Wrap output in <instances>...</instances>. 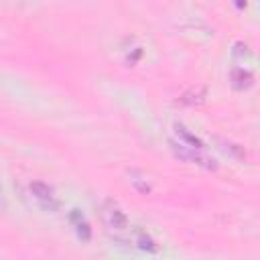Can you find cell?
Masks as SVG:
<instances>
[{
	"instance_id": "obj_1",
	"label": "cell",
	"mask_w": 260,
	"mask_h": 260,
	"mask_svg": "<svg viewBox=\"0 0 260 260\" xmlns=\"http://www.w3.org/2000/svg\"><path fill=\"white\" fill-rule=\"evenodd\" d=\"M169 146L173 150V154L181 160H187V162H193V165H199L207 171H217V162L215 158H211L205 148H193V146H187L183 142H177V140H169Z\"/></svg>"
},
{
	"instance_id": "obj_2",
	"label": "cell",
	"mask_w": 260,
	"mask_h": 260,
	"mask_svg": "<svg viewBox=\"0 0 260 260\" xmlns=\"http://www.w3.org/2000/svg\"><path fill=\"white\" fill-rule=\"evenodd\" d=\"M100 215H102V221L106 223L108 230H114V232H122L128 228V217L126 213L122 211V207L118 203H114L112 199L104 201L100 205Z\"/></svg>"
},
{
	"instance_id": "obj_3",
	"label": "cell",
	"mask_w": 260,
	"mask_h": 260,
	"mask_svg": "<svg viewBox=\"0 0 260 260\" xmlns=\"http://www.w3.org/2000/svg\"><path fill=\"white\" fill-rule=\"evenodd\" d=\"M30 193H32V197L39 201V205H41L43 209L53 211V209L59 207V203H57V199H55V193H53V189H51L47 183H43V181H32V183H30Z\"/></svg>"
},
{
	"instance_id": "obj_4",
	"label": "cell",
	"mask_w": 260,
	"mask_h": 260,
	"mask_svg": "<svg viewBox=\"0 0 260 260\" xmlns=\"http://www.w3.org/2000/svg\"><path fill=\"white\" fill-rule=\"evenodd\" d=\"M213 140H215L217 148H219L223 154H228L230 158H234V160H246V158H248V152H246L244 146H240V144H236V142H232V140L219 138V136H213Z\"/></svg>"
},
{
	"instance_id": "obj_5",
	"label": "cell",
	"mask_w": 260,
	"mask_h": 260,
	"mask_svg": "<svg viewBox=\"0 0 260 260\" xmlns=\"http://www.w3.org/2000/svg\"><path fill=\"white\" fill-rule=\"evenodd\" d=\"M69 221L75 225V234H77V238H79L81 242H89V240H91V228H89V223L85 221V217L81 215L79 209H71Z\"/></svg>"
},
{
	"instance_id": "obj_6",
	"label": "cell",
	"mask_w": 260,
	"mask_h": 260,
	"mask_svg": "<svg viewBox=\"0 0 260 260\" xmlns=\"http://www.w3.org/2000/svg\"><path fill=\"white\" fill-rule=\"evenodd\" d=\"M230 81H232V85H234V89H248V87H252L254 85V75L250 73V71H246V69H242V67H236V69H232V73H230Z\"/></svg>"
},
{
	"instance_id": "obj_7",
	"label": "cell",
	"mask_w": 260,
	"mask_h": 260,
	"mask_svg": "<svg viewBox=\"0 0 260 260\" xmlns=\"http://www.w3.org/2000/svg\"><path fill=\"white\" fill-rule=\"evenodd\" d=\"M205 87L203 85H195V87H189L185 93H181V98L177 100V104L181 106H199L205 102Z\"/></svg>"
},
{
	"instance_id": "obj_8",
	"label": "cell",
	"mask_w": 260,
	"mask_h": 260,
	"mask_svg": "<svg viewBox=\"0 0 260 260\" xmlns=\"http://www.w3.org/2000/svg\"><path fill=\"white\" fill-rule=\"evenodd\" d=\"M134 244H136L142 252H148V254H156V252H158L156 242H154L142 228H134Z\"/></svg>"
},
{
	"instance_id": "obj_9",
	"label": "cell",
	"mask_w": 260,
	"mask_h": 260,
	"mask_svg": "<svg viewBox=\"0 0 260 260\" xmlns=\"http://www.w3.org/2000/svg\"><path fill=\"white\" fill-rule=\"evenodd\" d=\"M175 132H177V136H179V142H183V144H187V146H193V148H205L203 142H201L195 134H191L183 124H175Z\"/></svg>"
},
{
	"instance_id": "obj_10",
	"label": "cell",
	"mask_w": 260,
	"mask_h": 260,
	"mask_svg": "<svg viewBox=\"0 0 260 260\" xmlns=\"http://www.w3.org/2000/svg\"><path fill=\"white\" fill-rule=\"evenodd\" d=\"M128 175H130V181H132V185H134V189H136L138 193H142V195L150 193V185L146 183V179L142 177V173H138V171L132 169Z\"/></svg>"
},
{
	"instance_id": "obj_11",
	"label": "cell",
	"mask_w": 260,
	"mask_h": 260,
	"mask_svg": "<svg viewBox=\"0 0 260 260\" xmlns=\"http://www.w3.org/2000/svg\"><path fill=\"white\" fill-rule=\"evenodd\" d=\"M234 55H236V57H242V55L248 57V55H250L248 45H246V43H236V45H234Z\"/></svg>"
},
{
	"instance_id": "obj_12",
	"label": "cell",
	"mask_w": 260,
	"mask_h": 260,
	"mask_svg": "<svg viewBox=\"0 0 260 260\" xmlns=\"http://www.w3.org/2000/svg\"><path fill=\"white\" fill-rule=\"evenodd\" d=\"M236 6L238 8H246V0H236Z\"/></svg>"
}]
</instances>
